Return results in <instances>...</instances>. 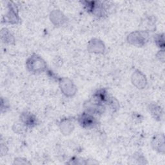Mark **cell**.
<instances>
[{
    "label": "cell",
    "instance_id": "6da1fadb",
    "mask_svg": "<svg viewBox=\"0 0 165 165\" xmlns=\"http://www.w3.org/2000/svg\"><path fill=\"white\" fill-rule=\"evenodd\" d=\"M80 124L83 127H92L95 124V119L89 114H83L79 118Z\"/></svg>",
    "mask_w": 165,
    "mask_h": 165
},
{
    "label": "cell",
    "instance_id": "7a4b0ae2",
    "mask_svg": "<svg viewBox=\"0 0 165 165\" xmlns=\"http://www.w3.org/2000/svg\"><path fill=\"white\" fill-rule=\"evenodd\" d=\"M24 117L27 119H25V123L27 125H32V124L34 123V119L32 117V115H28V114H27Z\"/></svg>",
    "mask_w": 165,
    "mask_h": 165
}]
</instances>
